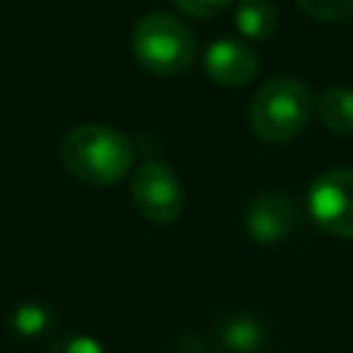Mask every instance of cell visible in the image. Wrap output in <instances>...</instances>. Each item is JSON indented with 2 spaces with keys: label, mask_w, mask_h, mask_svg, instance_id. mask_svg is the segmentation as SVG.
<instances>
[{
  "label": "cell",
  "mask_w": 353,
  "mask_h": 353,
  "mask_svg": "<svg viewBox=\"0 0 353 353\" xmlns=\"http://www.w3.org/2000/svg\"><path fill=\"white\" fill-rule=\"evenodd\" d=\"M312 218L331 234L353 237V165H331L306 188Z\"/></svg>",
  "instance_id": "obj_4"
},
{
  "label": "cell",
  "mask_w": 353,
  "mask_h": 353,
  "mask_svg": "<svg viewBox=\"0 0 353 353\" xmlns=\"http://www.w3.org/2000/svg\"><path fill=\"white\" fill-rule=\"evenodd\" d=\"M303 11L317 19H342L353 14V0H298Z\"/></svg>",
  "instance_id": "obj_12"
},
{
  "label": "cell",
  "mask_w": 353,
  "mask_h": 353,
  "mask_svg": "<svg viewBox=\"0 0 353 353\" xmlns=\"http://www.w3.org/2000/svg\"><path fill=\"white\" fill-rule=\"evenodd\" d=\"M314 99L306 83H301L298 77H273L268 80L251 99L248 108V119L251 127L270 141H284L298 135L309 116H312Z\"/></svg>",
  "instance_id": "obj_3"
},
{
  "label": "cell",
  "mask_w": 353,
  "mask_h": 353,
  "mask_svg": "<svg viewBox=\"0 0 353 353\" xmlns=\"http://www.w3.org/2000/svg\"><path fill=\"white\" fill-rule=\"evenodd\" d=\"M52 323H55L52 309L39 301H25L11 312V331L19 339H39L52 328Z\"/></svg>",
  "instance_id": "obj_11"
},
{
  "label": "cell",
  "mask_w": 353,
  "mask_h": 353,
  "mask_svg": "<svg viewBox=\"0 0 353 353\" xmlns=\"http://www.w3.org/2000/svg\"><path fill=\"white\" fill-rule=\"evenodd\" d=\"M218 336L223 342V347L234 350V353H254L265 345V328L259 320L248 317V314H237L221 323Z\"/></svg>",
  "instance_id": "obj_10"
},
{
  "label": "cell",
  "mask_w": 353,
  "mask_h": 353,
  "mask_svg": "<svg viewBox=\"0 0 353 353\" xmlns=\"http://www.w3.org/2000/svg\"><path fill=\"white\" fill-rule=\"evenodd\" d=\"M130 196L135 201V207L154 223H168L182 212V182L176 176V171L157 160L149 157L143 160L130 179Z\"/></svg>",
  "instance_id": "obj_5"
},
{
  "label": "cell",
  "mask_w": 353,
  "mask_h": 353,
  "mask_svg": "<svg viewBox=\"0 0 353 353\" xmlns=\"http://www.w3.org/2000/svg\"><path fill=\"white\" fill-rule=\"evenodd\" d=\"M320 119L336 132H353V88L350 85H328L317 97Z\"/></svg>",
  "instance_id": "obj_9"
},
{
  "label": "cell",
  "mask_w": 353,
  "mask_h": 353,
  "mask_svg": "<svg viewBox=\"0 0 353 353\" xmlns=\"http://www.w3.org/2000/svg\"><path fill=\"white\" fill-rule=\"evenodd\" d=\"M204 69L212 80L223 85H240L248 83L259 69V55L251 44L240 39H212L204 50Z\"/></svg>",
  "instance_id": "obj_7"
},
{
  "label": "cell",
  "mask_w": 353,
  "mask_h": 353,
  "mask_svg": "<svg viewBox=\"0 0 353 353\" xmlns=\"http://www.w3.org/2000/svg\"><path fill=\"white\" fill-rule=\"evenodd\" d=\"M47 353H105V350L88 334H63L47 347Z\"/></svg>",
  "instance_id": "obj_13"
},
{
  "label": "cell",
  "mask_w": 353,
  "mask_h": 353,
  "mask_svg": "<svg viewBox=\"0 0 353 353\" xmlns=\"http://www.w3.org/2000/svg\"><path fill=\"white\" fill-rule=\"evenodd\" d=\"M63 165L88 185H110L121 179L135 157L132 141L108 124L72 127L61 141Z\"/></svg>",
  "instance_id": "obj_1"
},
{
  "label": "cell",
  "mask_w": 353,
  "mask_h": 353,
  "mask_svg": "<svg viewBox=\"0 0 353 353\" xmlns=\"http://www.w3.org/2000/svg\"><path fill=\"white\" fill-rule=\"evenodd\" d=\"M243 223L248 229V234L259 243H279L287 234H292V229L298 226V204L279 193V190H265L256 193L243 212Z\"/></svg>",
  "instance_id": "obj_6"
},
{
  "label": "cell",
  "mask_w": 353,
  "mask_h": 353,
  "mask_svg": "<svg viewBox=\"0 0 353 353\" xmlns=\"http://www.w3.org/2000/svg\"><path fill=\"white\" fill-rule=\"evenodd\" d=\"M174 3L193 17H210V14H218L221 8H226L232 0H174Z\"/></svg>",
  "instance_id": "obj_14"
},
{
  "label": "cell",
  "mask_w": 353,
  "mask_h": 353,
  "mask_svg": "<svg viewBox=\"0 0 353 353\" xmlns=\"http://www.w3.org/2000/svg\"><path fill=\"white\" fill-rule=\"evenodd\" d=\"M237 30L248 39H268L276 30L279 11L270 0H237L234 8Z\"/></svg>",
  "instance_id": "obj_8"
},
{
  "label": "cell",
  "mask_w": 353,
  "mask_h": 353,
  "mask_svg": "<svg viewBox=\"0 0 353 353\" xmlns=\"http://www.w3.org/2000/svg\"><path fill=\"white\" fill-rule=\"evenodd\" d=\"M135 58L157 74L185 72L196 58V36L193 30L168 11L143 14L130 36Z\"/></svg>",
  "instance_id": "obj_2"
}]
</instances>
